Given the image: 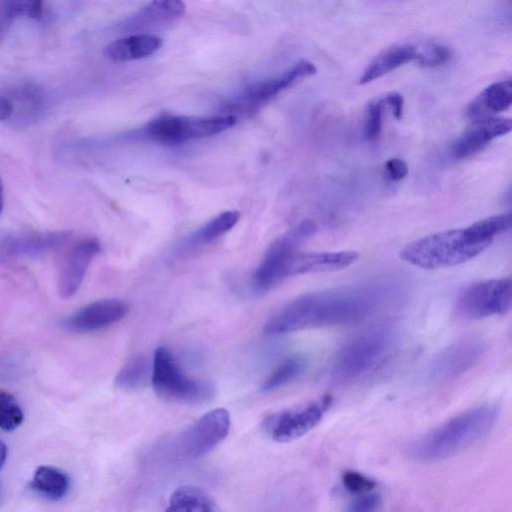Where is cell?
Here are the masks:
<instances>
[{"label":"cell","instance_id":"f546056e","mask_svg":"<svg viewBox=\"0 0 512 512\" xmlns=\"http://www.w3.org/2000/svg\"><path fill=\"white\" fill-rule=\"evenodd\" d=\"M451 53L447 47L427 43L418 45L417 62L425 67H434L444 64L450 59Z\"/></svg>","mask_w":512,"mask_h":512},{"label":"cell","instance_id":"d6986e66","mask_svg":"<svg viewBox=\"0 0 512 512\" xmlns=\"http://www.w3.org/2000/svg\"><path fill=\"white\" fill-rule=\"evenodd\" d=\"M417 57L418 45L405 43L387 48L367 65L359 83H370L406 63L416 61Z\"/></svg>","mask_w":512,"mask_h":512},{"label":"cell","instance_id":"836d02e7","mask_svg":"<svg viewBox=\"0 0 512 512\" xmlns=\"http://www.w3.org/2000/svg\"><path fill=\"white\" fill-rule=\"evenodd\" d=\"M385 172L392 181H400L408 174V166L399 158H391L385 163Z\"/></svg>","mask_w":512,"mask_h":512},{"label":"cell","instance_id":"2e32d148","mask_svg":"<svg viewBox=\"0 0 512 512\" xmlns=\"http://www.w3.org/2000/svg\"><path fill=\"white\" fill-rule=\"evenodd\" d=\"M512 122L504 117H485L473 123L454 141L451 151L456 159L470 158L483 150L493 139L508 134Z\"/></svg>","mask_w":512,"mask_h":512},{"label":"cell","instance_id":"1f68e13d","mask_svg":"<svg viewBox=\"0 0 512 512\" xmlns=\"http://www.w3.org/2000/svg\"><path fill=\"white\" fill-rule=\"evenodd\" d=\"M342 483L347 491L357 495L372 492L377 486L373 479L356 471H345L342 475Z\"/></svg>","mask_w":512,"mask_h":512},{"label":"cell","instance_id":"3957f363","mask_svg":"<svg viewBox=\"0 0 512 512\" xmlns=\"http://www.w3.org/2000/svg\"><path fill=\"white\" fill-rule=\"evenodd\" d=\"M397 342L398 336L392 326L370 328L353 336L332 359L330 379L349 383L369 374L390 357Z\"/></svg>","mask_w":512,"mask_h":512},{"label":"cell","instance_id":"277c9868","mask_svg":"<svg viewBox=\"0 0 512 512\" xmlns=\"http://www.w3.org/2000/svg\"><path fill=\"white\" fill-rule=\"evenodd\" d=\"M490 244L491 242L482 239L469 226L417 239L402 249L400 257L420 268L437 269L469 261Z\"/></svg>","mask_w":512,"mask_h":512},{"label":"cell","instance_id":"e575fe53","mask_svg":"<svg viewBox=\"0 0 512 512\" xmlns=\"http://www.w3.org/2000/svg\"><path fill=\"white\" fill-rule=\"evenodd\" d=\"M383 102L391 108L392 113L397 120L402 118L404 99L401 94L397 92L388 93L383 98Z\"/></svg>","mask_w":512,"mask_h":512},{"label":"cell","instance_id":"5b68a950","mask_svg":"<svg viewBox=\"0 0 512 512\" xmlns=\"http://www.w3.org/2000/svg\"><path fill=\"white\" fill-rule=\"evenodd\" d=\"M151 384L159 397L185 404H203L216 393L213 383L187 377L172 353L164 346L155 350Z\"/></svg>","mask_w":512,"mask_h":512},{"label":"cell","instance_id":"7c38bea8","mask_svg":"<svg viewBox=\"0 0 512 512\" xmlns=\"http://www.w3.org/2000/svg\"><path fill=\"white\" fill-rule=\"evenodd\" d=\"M313 63L300 60L280 76L248 86L232 103L231 108L251 112L265 105L281 91L316 73Z\"/></svg>","mask_w":512,"mask_h":512},{"label":"cell","instance_id":"ac0fdd59","mask_svg":"<svg viewBox=\"0 0 512 512\" xmlns=\"http://www.w3.org/2000/svg\"><path fill=\"white\" fill-rule=\"evenodd\" d=\"M162 45V39L152 34H136L117 39L105 46L103 54L113 62L146 58Z\"/></svg>","mask_w":512,"mask_h":512},{"label":"cell","instance_id":"d590c367","mask_svg":"<svg viewBox=\"0 0 512 512\" xmlns=\"http://www.w3.org/2000/svg\"><path fill=\"white\" fill-rule=\"evenodd\" d=\"M14 115V102L8 92L0 93V122H10Z\"/></svg>","mask_w":512,"mask_h":512},{"label":"cell","instance_id":"9c48e42d","mask_svg":"<svg viewBox=\"0 0 512 512\" xmlns=\"http://www.w3.org/2000/svg\"><path fill=\"white\" fill-rule=\"evenodd\" d=\"M332 402L331 395H323L299 407L271 414L263 422L264 429L276 442L295 440L307 434L322 421Z\"/></svg>","mask_w":512,"mask_h":512},{"label":"cell","instance_id":"484cf974","mask_svg":"<svg viewBox=\"0 0 512 512\" xmlns=\"http://www.w3.org/2000/svg\"><path fill=\"white\" fill-rule=\"evenodd\" d=\"M185 4L182 0H151L135 19L141 22H169L185 14Z\"/></svg>","mask_w":512,"mask_h":512},{"label":"cell","instance_id":"ffe728a7","mask_svg":"<svg viewBox=\"0 0 512 512\" xmlns=\"http://www.w3.org/2000/svg\"><path fill=\"white\" fill-rule=\"evenodd\" d=\"M512 104L511 80L499 81L486 87L468 106L472 120L493 116L507 110Z\"/></svg>","mask_w":512,"mask_h":512},{"label":"cell","instance_id":"603a6c76","mask_svg":"<svg viewBox=\"0 0 512 512\" xmlns=\"http://www.w3.org/2000/svg\"><path fill=\"white\" fill-rule=\"evenodd\" d=\"M166 510L173 512H214L218 510V507L214 499L201 488L183 485L173 491Z\"/></svg>","mask_w":512,"mask_h":512},{"label":"cell","instance_id":"ba28073f","mask_svg":"<svg viewBox=\"0 0 512 512\" xmlns=\"http://www.w3.org/2000/svg\"><path fill=\"white\" fill-rule=\"evenodd\" d=\"M230 426V414L226 409L217 408L205 413L176 438V456L196 459L206 455L228 435Z\"/></svg>","mask_w":512,"mask_h":512},{"label":"cell","instance_id":"8d00e7d4","mask_svg":"<svg viewBox=\"0 0 512 512\" xmlns=\"http://www.w3.org/2000/svg\"><path fill=\"white\" fill-rule=\"evenodd\" d=\"M7 452H8V449H7L6 444L0 440V469L2 468V466L4 465V463L6 461Z\"/></svg>","mask_w":512,"mask_h":512},{"label":"cell","instance_id":"f1b7e54d","mask_svg":"<svg viewBox=\"0 0 512 512\" xmlns=\"http://www.w3.org/2000/svg\"><path fill=\"white\" fill-rule=\"evenodd\" d=\"M24 420V413L16 399L7 392H0V429L13 431Z\"/></svg>","mask_w":512,"mask_h":512},{"label":"cell","instance_id":"52a82bcc","mask_svg":"<svg viewBox=\"0 0 512 512\" xmlns=\"http://www.w3.org/2000/svg\"><path fill=\"white\" fill-rule=\"evenodd\" d=\"M511 303V278L490 279L466 287L456 300L455 311L461 319L480 320L506 314Z\"/></svg>","mask_w":512,"mask_h":512},{"label":"cell","instance_id":"8992f818","mask_svg":"<svg viewBox=\"0 0 512 512\" xmlns=\"http://www.w3.org/2000/svg\"><path fill=\"white\" fill-rule=\"evenodd\" d=\"M236 122L231 114L211 117L160 116L146 127L147 135L154 141L165 145H177L193 139L214 136Z\"/></svg>","mask_w":512,"mask_h":512},{"label":"cell","instance_id":"44dd1931","mask_svg":"<svg viewBox=\"0 0 512 512\" xmlns=\"http://www.w3.org/2000/svg\"><path fill=\"white\" fill-rule=\"evenodd\" d=\"M14 102V115L10 122L15 125L33 123L43 109V95L34 84H24L8 91Z\"/></svg>","mask_w":512,"mask_h":512},{"label":"cell","instance_id":"8fae6325","mask_svg":"<svg viewBox=\"0 0 512 512\" xmlns=\"http://www.w3.org/2000/svg\"><path fill=\"white\" fill-rule=\"evenodd\" d=\"M485 348V343L477 338H466L450 344L428 365L426 381L440 384L461 376L481 359Z\"/></svg>","mask_w":512,"mask_h":512},{"label":"cell","instance_id":"4316f807","mask_svg":"<svg viewBox=\"0 0 512 512\" xmlns=\"http://www.w3.org/2000/svg\"><path fill=\"white\" fill-rule=\"evenodd\" d=\"M306 368V363L300 358H290L283 361L273 370L261 386L263 392L278 389L300 376Z\"/></svg>","mask_w":512,"mask_h":512},{"label":"cell","instance_id":"cb8c5ba5","mask_svg":"<svg viewBox=\"0 0 512 512\" xmlns=\"http://www.w3.org/2000/svg\"><path fill=\"white\" fill-rule=\"evenodd\" d=\"M42 13L43 0H0V44L16 20L39 19Z\"/></svg>","mask_w":512,"mask_h":512},{"label":"cell","instance_id":"7402d4cb","mask_svg":"<svg viewBox=\"0 0 512 512\" xmlns=\"http://www.w3.org/2000/svg\"><path fill=\"white\" fill-rule=\"evenodd\" d=\"M31 488L46 499L59 500L65 497L69 491L70 478L59 468L40 466L34 473Z\"/></svg>","mask_w":512,"mask_h":512},{"label":"cell","instance_id":"83f0119b","mask_svg":"<svg viewBox=\"0 0 512 512\" xmlns=\"http://www.w3.org/2000/svg\"><path fill=\"white\" fill-rule=\"evenodd\" d=\"M240 213L235 210L223 211L208 221L198 232L202 242L212 241L231 230L238 222Z\"/></svg>","mask_w":512,"mask_h":512},{"label":"cell","instance_id":"4dcf8cb0","mask_svg":"<svg viewBox=\"0 0 512 512\" xmlns=\"http://www.w3.org/2000/svg\"><path fill=\"white\" fill-rule=\"evenodd\" d=\"M383 100L369 103L365 113L364 136L369 141L379 138L382 128Z\"/></svg>","mask_w":512,"mask_h":512},{"label":"cell","instance_id":"4fadbf2b","mask_svg":"<svg viewBox=\"0 0 512 512\" xmlns=\"http://www.w3.org/2000/svg\"><path fill=\"white\" fill-rule=\"evenodd\" d=\"M100 250V243L94 237L82 238L72 245L57 278V290L62 299L71 298L79 290L91 262Z\"/></svg>","mask_w":512,"mask_h":512},{"label":"cell","instance_id":"9a60e30c","mask_svg":"<svg viewBox=\"0 0 512 512\" xmlns=\"http://www.w3.org/2000/svg\"><path fill=\"white\" fill-rule=\"evenodd\" d=\"M128 312L129 305L124 300L101 299L85 305L70 315L65 319L64 326L77 333L98 331L119 322Z\"/></svg>","mask_w":512,"mask_h":512},{"label":"cell","instance_id":"30bf717a","mask_svg":"<svg viewBox=\"0 0 512 512\" xmlns=\"http://www.w3.org/2000/svg\"><path fill=\"white\" fill-rule=\"evenodd\" d=\"M316 228L314 222L303 221L271 244L254 274V283L259 290L270 289L285 279L287 259L301 242L315 233Z\"/></svg>","mask_w":512,"mask_h":512},{"label":"cell","instance_id":"74e56055","mask_svg":"<svg viewBox=\"0 0 512 512\" xmlns=\"http://www.w3.org/2000/svg\"><path fill=\"white\" fill-rule=\"evenodd\" d=\"M3 205H4L3 184H2V181H1V178H0V215H1L2 210H3Z\"/></svg>","mask_w":512,"mask_h":512},{"label":"cell","instance_id":"6da1fadb","mask_svg":"<svg viewBox=\"0 0 512 512\" xmlns=\"http://www.w3.org/2000/svg\"><path fill=\"white\" fill-rule=\"evenodd\" d=\"M392 292L383 287H360L305 294L290 301L265 323L267 335L355 324L389 308Z\"/></svg>","mask_w":512,"mask_h":512},{"label":"cell","instance_id":"d4e9b609","mask_svg":"<svg viewBox=\"0 0 512 512\" xmlns=\"http://www.w3.org/2000/svg\"><path fill=\"white\" fill-rule=\"evenodd\" d=\"M152 361L143 355L128 361L117 373L115 385L122 390H136L151 381Z\"/></svg>","mask_w":512,"mask_h":512},{"label":"cell","instance_id":"7a4b0ae2","mask_svg":"<svg viewBox=\"0 0 512 512\" xmlns=\"http://www.w3.org/2000/svg\"><path fill=\"white\" fill-rule=\"evenodd\" d=\"M500 410L483 404L461 412L412 441L407 455L431 463L453 457L486 437L495 427Z\"/></svg>","mask_w":512,"mask_h":512},{"label":"cell","instance_id":"5bb4252c","mask_svg":"<svg viewBox=\"0 0 512 512\" xmlns=\"http://www.w3.org/2000/svg\"><path fill=\"white\" fill-rule=\"evenodd\" d=\"M70 237L68 231L7 235L0 240V261L42 257L63 247Z\"/></svg>","mask_w":512,"mask_h":512},{"label":"cell","instance_id":"e0dca14e","mask_svg":"<svg viewBox=\"0 0 512 512\" xmlns=\"http://www.w3.org/2000/svg\"><path fill=\"white\" fill-rule=\"evenodd\" d=\"M359 255L356 251L298 252L294 251L285 264V278L289 276L341 270L353 264Z\"/></svg>","mask_w":512,"mask_h":512},{"label":"cell","instance_id":"d6a6232c","mask_svg":"<svg viewBox=\"0 0 512 512\" xmlns=\"http://www.w3.org/2000/svg\"><path fill=\"white\" fill-rule=\"evenodd\" d=\"M381 504V497L379 494L376 493H366L359 495V497L353 501L348 510L354 511V512H360V511H374L379 508Z\"/></svg>","mask_w":512,"mask_h":512}]
</instances>
